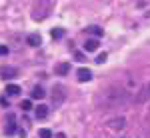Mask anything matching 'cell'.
Listing matches in <instances>:
<instances>
[{
  "label": "cell",
  "mask_w": 150,
  "mask_h": 138,
  "mask_svg": "<svg viewBox=\"0 0 150 138\" xmlns=\"http://www.w3.org/2000/svg\"><path fill=\"white\" fill-rule=\"evenodd\" d=\"M98 106L102 108H110V106H120V104L130 102V92L124 90L122 86H112L108 90H104L98 98H96Z\"/></svg>",
  "instance_id": "obj_1"
},
{
  "label": "cell",
  "mask_w": 150,
  "mask_h": 138,
  "mask_svg": "<svg viewBox=\"0 0 150 138\" xmlns=\"http://www.w3.org/2000/svg\"><path fill=\"white\" fill-rule=\"evenodd\" d=\"M50 98H52V104H54V106H60V104L64 102L66 94H64V86H62L60 82L52 86V92H50Z\"/></svg>",
  "instance_id": "obj_2"
},
{
  "label": "cell",
  "mask_w": 150,
  "mask_h": 138,
  "mask_svg": "<svg viewBox=\"0 0 150 138\" xmlns=\"http://www.w3.org/2000/svg\"><path fill=\"white\" fill-rule=\"evenodd\" d=\"M18 76V70L12 68V66H0V78L2 80H10V78H16Z\"/></svg>",
  "instance_id": "obj_3"
},
{
  "label": "cell",
  "mask_w": 150,
  "mask_h": 138,
  "mask_svg": "<svg viewBox=\"0 0 150 138\" xmlns=\"http://www.w3.org/2000/svg\"><path fill=\"white\" fill-rule=\"evenodd\" d=\"M148 100H150V82H148V84H146V86H144V88L138 92V94H136V96H134V102H136V104L148 102Z\"/></svg>",
  "instance_id": "obj_4"
},
{
  "label": "cell",
  "mask_w": 150,
  "mask_h": 138,
  "mask_svg": "<svg viewBox=\"0 0 150 138\" xmlns=\"http://www.w3.org/2000/svg\"><path fill=\"white\" fill-rule=\"evenodd\" d=\"M34 114H36V118H38V120H44V118L48 116V106H44V104H38V106L34 108Z\"/></svg>",
  "instance_id": "obj_5"
},
{
  "label": "cell",
  "mask_w": 150,
  "mask_h": 138,
  "mask_svg": "<svg viewBox=\"0 0 150 138\" xmlns=\"http://www.w3.org/2000/svg\"><path fill=\"white\" fill-rule=\"evenodd\" d=\"M124 124H126V120L120 116V118L110 120V122H108V128H112V130H122V128H124Z\"/></svg>",
  "instance_id": "obj_6"
},
{
  "label": "cell",
  "mask_w": 150,
  "mask_h": 138,
  "mask_svg": "<svg viewBox=\"0 0 150 138\" xmlns=\"http://www.w3.org/2000/svg\"><path fill=\"white\" fill-rule=\"evenodd\" d=\"M90 78H92V72H90L88 68H80L78 70V80L80 82H88Z\"/></svg>",
  "instance_id": "obj_7"
},
{
  "label": "cell",
  "mask_w": 150,
  "mask_h": 138,
  "mask_svg": "<svg viewBox=\"0 0 150 138\" xmlns=\"http://www.w3.org/2000/svg\"><path fill=\"white\" fill-rule=\"evenodd\" d=\"M68 72H70V62H60V64H56V74L64 76Z\"/></svg>",
  "instance_id": "obj_8"
},
{
  "label": "cell",
  "mask_w": 150,
  "mask_h": 138,
  "mask_svg": "<svg viewBox=\"0 0 150 138\" xmlns=\"http://www.w3.org/2000/svg\"><path fill=\"white\" fill-rule=\"evenodd\" d=\"M98 40H96V38H90V40H86V42H84V48H86V50H88V52H96V48H98Z\"/></svg>",
  "instance_id": "obj_9"
},
{
  "label": "cell",
  "mask_w": 150,
  "mask_h": 138,
  "mask_svg": "<svg viewBox=\"0 0 150 138\" xmlns=\"http://www.w3.org/2000/svg\"><path fill=\"white\" fill-rule=\"evenodd\" d=\"M44 96H46L44 88H42V86H34V90H32V98H34V100H42Z\"/></svg>",
  "instance_id": "obj_10"
},
{
  "label": "cell",
  "mask_w": 150,
  "mask_h": 138,
  "mask_svg": "<svg viewBox=\"0 0 150 138\" xmlns=\"http://www.w3.org/2000/svg\"><path fill=\"white\" fill-rule=\"evenodd\" d=\"M6 94H8V96H18V94H20V86H18V84H8V86H6Z\"/></svg>",
  "instance_id": "obj_11"
},
{
  "label": "cell",
  "mask_w": 150,
  "mask_h": 138,
  "mask_svg": "<svg viewBox=\"0 0 150 138\" xmlns=\"http://www.w3.org/2000/svg\"><path fill=\"white\" fill-rule=\"evenodd\" d=\"M28 44H30V46H40V44H42L40 34H30V36H28Z\"/></svg>",
  "instance_id": "obj_12"
},
{
  "label": "cell",
  "mask_w": 150,
  "mask_h": 138,
  "mask_svg": "<svg viewBox=\"0 0 150 138\" xmlns=\"http://www.w3.org/2000/svg\"><path fill=\"white\" fill-rule=\"evenodd\" d=\"M86 30H88L90 34H94V36H96V38H100V36L104 34V30H102V28H100V26H90V28H86Z\"/></svg>",
  "instance_id": "obj_13"
},
{
  "label": "cell",
  "mask_w": 150,
  "mask_h": 138,
  "mask_svg": "<svg viewBox=\"0 0 150 138\" xmlns=\"http://www.w3.org/2000/svg\"><path fill=\"white\" fill-rule=\"evenodd\" d=\"M38 136L40 138H52V132H50L48 128H40V130H38Z\"/></svg>",
  "instance_id": "obj_14"
},
{
  "label": "cell",
  "mask_w": 150,
  "mask_h": 138,
  "mask_svg": "<svg viewBox=\"0 0 150 138\" xmlns=\"http://www.w3.org/2000/svg\"><path fill=\"white\" fill-rule=\"evenodd\" d=\"M62 36H64V28H54V30H52V38H54V40L62 38Z\"/></svg>",
  "instance_id": "obj_15"
},
{
  "label": "cell",
  "mask_w": 150,
  "mask_h": 138,
  "mask_svg": "<svg viewBox=\"0 0 150 138\" xmlns=\"http://www.w3.org/2000/svg\"><path fill=\"white\" fill-rule=\"evenodd\" d=\"M6 134H18V126L16 124H8L6 126Z\"/></svg>",
  "instance_id": "obj_16"
},
{
  "label": "cell",
  "mask_w": 150,
  "mask_h": 138,
  "mask_svg": "<svg viewBox=\"0 0 150 138\" xmlns=\"http://www.w3.org/2000/svg\"><path fill=\"white\" fill-rule=\"evenodd\" d=\"M20 108H22V110H30V108H32V100H22V102H20Z\"/></svg>",
  "instance_id": "obj_17"
},
{
  "label": "cell",
  "mask_w": 150,
  "mask_h": 138,
  "mask_svg": "<svg viewBox=\"0 0 150 138\" xmlns=\"http://www.w3.org/2000/svg\"><path fill=\"white\" fill-rule=\"evenodd\" d=\"M104 62H106V54H104V52H100V54L96 56V64H104Z\"/></svg>",
  "instance_id": "obj_18"
},
{
  "label": "cell",
  "mask_w": 150,
  "mask_h": 138,
  "mask_svg": "<svg viewBox=\"0 0 150 138\" xmlns=\"http://www.w3.org/2000/svg\"><path fill=\"white\" fill-rule=\"evenodd\" d=\"M8 54V48L6 46H0V56H6Z\"/></svg>",
  "instance_id": "obj_19"
},
{
  "label": "cell",
  "mask_w": 150,
  "mask_h": 138,
  "mask_svg": "<svg viewBox=\"0 0 150 138\" xmlns=\"http://www.w3.org/2000/svg\"><path fill=\"white\" fill-rule=\"evenodd\" d=\"M74 58H76V60H84V54H82V52H74Z\"/></svg>",
  "instance_id": "obj_20"
},
{
  "label": "cell",
  "mask_w": 150,
  "mask_h": 138,
  "mask_svg": "<svg viewBox=\"0 0 150 138\" xmlns=\"http://www.w3.org/2000/svg\"><path fill=\"white\" fill-rule=\"evenodd\" d=\"M0 104H2V106H8V100H6V98L2 96V98H0Z\"/></svg>",
  "instance_id": "obj_21"
},
{
  "label": "cell",
  "mask_w": 150,
  "mask_h": 138,
  "mask_svg": "<svg viewBox=\"0 0 150 138\" xmlns=\"http://www.w3.org/2000/svg\"><path fill=\"white\" fill-rule=\"evenodd\" d=\"M56 138H66V136H64V134H58V136Z\"/></svg>",
  "instance_id": "obj_22"
}]
</instances>
